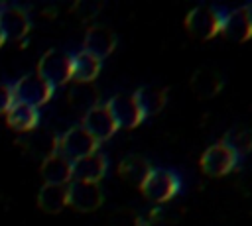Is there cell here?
Segmentation results:
<instances>
[{
	"instance_id": "cell-1",
	"label": "cell",
	"mask_w": 252,
	"mask_h": 226,
	"mask_svg": "<svg viewBox=\"0 0 252 226\" xmlns=\"http://www.w3.org/2000/svg\"><path fill=\"white\" fill-rule=\"evenodd\" d=\"M37 75L51 86H61L73 77V59L65 51L49 49L37 63Z\"/></svg>"
},
{
	"instance_id": "cell-2",
	"label": "cell",
	"mask_w": 252,
	"mask_h": 226,
	"mask_svg": "<svg viewBox=\"0 0 252 226\" xmlns=\"http://www.w3.org/2000/svg\"><path fill=\"white\" fill-rule=\"evenodd\" d=\"M222 20L224 16H220L217 10L209 6H197L185 16V29L193 37L207 41V39H213L217 33H220Z\"/></svg>"
},
{
	"instance_id": "cell-3",
	"label": "cell",
	"mask_w": 252,
	"mask_h": 226,
	"mask_svg": "<svg viewBox=\"0 0 252 226\" xmlns=\"http://www.w3.org/2000/svg\"><path fill=\"white\" fill-rule=\"evenodd\" d=\"M96 147H98V141L81 126L67 130L59 138V155H63L71 163L96 153Z\"/></svg>"
},
{
	"instance_id": "cell-4",
	"label": "cell",
	"mask_w": 252,
	"mask_h": 226,
	"mask_svg": "<svg viewBox=\"0 0 252 226\" xmlns=\"http://www.w3.org/2000/svg\"><path fill=\"white\" fill-rule=\"evenodd\" d=\"M12 90H14V102H22V104H28L33 108L45 104L53 94V88L37 73L22 77L12 86Z\"/></svg>"
},
{
	"instance_id": "cell-5",
	"label": "cell",
	"mask_w": 252,
	"mask_h": 226,
	"mask_svg": "<svg viewBox=\"0 0 252 226\" xmlns=\"http://www.w3.org/2000/svg\"><path fill=\"white\" fill-rule=\"evenodd\" d=\"M140 191L152 202H167L177 195L179 179L169 171H152Z\"/></svg>"
},
{
	"instance_id": "cell-6",
	"label": "cell",
	"mask_w": 252,
	"mask_h": 226,
	"mask_svg": "<svg viewBox=\"0 0 252 226\" xmlns=\"http://www.w3.org/2000/svg\"><path fill=\"white\" fill-rule=\"evenodd\" d=\"M67 204L79 212L96 210L102 204V193L98 189V183L71 181L67 185Z\"/></svg>"
},
{
	"instance_id": "cell-7",
	"label": "cell",
	"mask_w": 252,
	"mask_h": 226,
	"mask_svg": "<svg viewBox=\"0 0 252 226\" xmlns=\"http://www.w3.org/2000/svg\"><path fill=\"white\" fill-rule=\"evenodd\" d=\"M201 169L205 175L209 177H222L226 173H230L236 163H238V157L226 147L222 145L220 141L211 145L209 149H205V153L201 155Z\"/></svg>"
},
{
	"instance_id": "cell-8",
	"label": "cell",
	"mask_w": 252,
	"mask_h": 226,
	"mask_svg": "<svg viewBox=\"0 0 252 226\" xmlns=\"http://www.w3.org/2000/svg\"><path fill=\"white\" fill-rule=\"evenodd\" d=\"M118 128H136L146 116L138 108L134 96L130 94H116L104 104Z\"/></svg>"
},
{
	"instance_id": "cell-9",
	"label": "cell",
	"mask_w": 252,
	"mask_h": 226,
	"mask_svg": "<svg viewBox=\"0 0 252 226\" xmlns=\"http://www.w3.org/2000/svg\"><path fill=\"white\" fill-rule=\"evenodd\" d=\"M220 33L234 43L248 41L252 37V8L242 6V8H236L230 14H226L222 20Z\"/></svg>"
},
{
	"instance_id": "cell-10",
	"label": "cell",
	"mask_w": 252,
	"mask_h": 226,
	"mask_svg": "<svg viewBox=\"0 0 252 226\" xmlns=\"http://www.w3.org/2000/svg\"><path fill=\"white\" fill-rule=\"evenodd\" d=\"M83 130H87L98 143L100 141H106L108 138L114 136V132L118 130V126L114 124L108 108L104 104H98L94 106L93 110H89L85 116H83V124H81Z\"/></svg>"
},
{
	"instance_id": "cell-11",
	"label": "cell",
	"mask_w": 252,
	"mask_h": 226,
	"mask_svg": "<svg viewBox=\"0 0 252 226\" xmlns=\"http://www.w3.org/2000/svg\"><path fill=\"white\" fill-rule=\"evenodd\" d=\"M30 31L28 14L18 6L0 8V33L4 41H20Z\"/></svg>"
},
{
	"instance_id": "cell-12",
	"label": "cell",
	"mask_w": 252,
	"mask_h": 226,
	"mask_svg": "<svg viewBox=\"0 0 252 226\" xmlns=\"http://www.w3.org/2000/svg\"><path fill=\"white\" fill-rule=\"evenodd\" d=\"M24 149L41 161L59 153V136L49 130H32L24 138Z\"/></svg>"
},
{
	"instance_id": "cell-13",
	"label": "cell",
	"mask_w": 252,
	"mask_h": 226,
	"mask_svg": "<svg viewBox=\"0 0 252 226\" xmlns=\"http://www.w3.org/2000/svg\"><path fill=\"white\" fill-rule=\"evenodd\" d=\"M116 47V37L108 28L102 26H93L87 29L85 41H83V51H87L89 55L96 57L98 61L108 57Z\"/></svg>"
},
{
	"instance_id": "cell-14",
	"label": "cell",
	"mask_w": 252,
	"mask_h": 226,
	"mask_svg": "<svg viewBox=\"0 0 252 226\" xmlns=\"http://www.w3.org/2000/svg\"><path fill=\"white\" fill-rule=\"evenodd\" d=\"M73 181H87V183H98L106 171V161L102 155L93 153L89 157H83L79 161L71 163Z\"/></svg>"
},
{
	"instance_id": "cell-15",
	"label": "cell",
	"mask_w": 252,
	"mask_h": 226,
	"mask_svg": "<svg viewBox=\"0 0 252 226\" xmlns=\"http://www.w3.org/2000/svg\"><path fill=\"white\" fill-rule=\"evenodd\" d=\"M41 177L47 185H69L73 181L71 161H67L63 155L55 153L41 161Z\"/></svg>"
},
{
	"instance_id": "cell-16",
	"label": "cell",
	"mask_w": 252,
	"mask_h": 226,
	"mask_svg": "<svg viewBox=\"0 0 252 226\" xmlns=\"http://www.w3.org/2000/svg\"><path fill=\"white\" fill-rule=\"evenodd\" d=\"M6 120H8V126L16 132H32L39 122V114H37V108L33 106L14 102L6 114Z\"/></svg>"
},
{
	"instance_id": "cell-17",
	"label": "cell",
	"mask_w": 252,
	"mask_h": 226,
	"mask_svg": "<svg viewBox=\"0 0 252 226\" xmlns=\"http://www.w3.org/2000/svg\"><path fill=\"white\" fill-rule=\"evenodd\" d=\"M220 88H222V79L213 69H199L191 77V90L199 98H211L219 94Z\"/></svg>"
},
{
	"instance_id": "cell-18",
	"label": "cell",
	"mask_w": 252,
	"mask_h": 226,
	"mask_svg": "<svg viewBox=\"0 0 252 226\" xmlns=\"http://www.w3.org/2000/svg\"><path fill=\"white\" fill-rule=\"evenodd\" d=\"M67 100L75 110L87 114L98 106V90L93 86V83H75L67 92Z\"/></svg>"
},
{
	"instance_id": "cell-19",
	"label": "cell",
	"mask_w": 252,
	"mask_h": 226,
	"mask_svg": "<svg viewBox=\"0 0 252 226\" xmlns=\"http://www.w3.org/2000/svg\"><path fill=\"white\" fill-rule=\"evenodd\" d=\"M152 171H154L152 165L144 157H138V155H130V157L122 159L118 165V175L136 187H142Z\"/></svg>"
},
{
	"instance_id": "cell-20",
	"label": "cell",
	"mask_w": 252,
	"mask_h": 226,
	"mask_svg": "<svg viewBox=\"0 0 252 226\" xmlns=\"http://www.w3.org/2000/svg\"><path fill=\"white\" fill-rule=\"evenodd\" d=\"M132 96H134L138 108L142 110V114L150 116V114H158L163 108V104L167 100V90L158 88V86H140Z\"/></svg>"
},
{
	"instance_id": "cell-21",
	"label": "cell",
	"mask_w": 252,
	"mask_h": 226,
	"mask_svg": "<svg viewBox=\"0 0 252 226\" xmlns=\"http://www.w3.org/2000/svg\"><path fill=\"white\" fill-rule=\"evenodd\" d=\"M37 206L47 212L55 214L67 206V185H43L37 195Z\"/></svg>"
},
{
	"instance_id": "cell-22",
	"label": "cell",
	"mask_w": 252,
	"mask_h": 226,
	"mask_svg": "<svg viewBox=\"0 0 252 226\" xmlns=\"http://www.w3.org/2000/svg\"><path fill=\"white\" fill-rule=\"evenodd\" d=\"M73 81L75 83H93L100 71V61L87 51H79L73 57Z\"/></svg>"
},
{
	"instance_id": "cell-23",
	"label": "cell",
	"mask_w": 252,
	"mask_h": 226,
	"mask_svg": "<svg viewBox=\"0 0 252 226\" xmlns=\"http://www.w3.org/2000/svg\"><path fill=\"white\" fill-rule=\"evenodd\" d=\"M220 143L226 145L236 157L246 155L248 151H252V132L244 128H232L222 136Z\"/></svg>"
},
{
	"instance_id": "cell-24",
	"label": "cell",
	"mask_w": 252,
	"mask_h": 226,
	"mask_svg": "<svg viewBox=\"0 0 252 226\" xmlns=\"http://www.w3.org/2000/svg\"><path fill=\"white\" fill-rule=\"evenodd\" d=\"M108 226H150V222L132 208H120L110 214Z\"/></svg>"
},
{
	"instance_id": "cell-25",
	"label": "cell",
	"mask_w": 252,
	"mask_h": 226,
	"mask_svg": "<svg viewBox=\"0 0 252 226\" xmlns=\"http://www.w3.org/2000/svg\"><path fill=\"white\" fill-rule=\"evenodd\" d=\"M100 10H102V2H94V0H79L73 4V12L79 20H91Z\"/></svg>"
},
{
	"instance_id": "cell-26",
	"label": "cell",
	"mask_w": 252,
	"mask_h": 226,
	"mask_svg": "<svg viewBox=\"0 0 252 226\" xmlns=\"http://www.w3.org/2000/svg\"><path fill=\"white\" fill-rule=\"evenodd\" d=\"M12 104H14V90H12V86L0 83V114H8Z\"/></svg>"
},
{
	"instance_id": "cell-27",
	"label": "cell",
	"mask_w": 252,
	"mask_h": 226,
	"mask_svg": "<svg viewBox=\"0 0 252 226\" xmlns=\"http://www.w3.org/2000/svg\"><path fill=\"white\" fill-rule=\"evenodd\" d=\"M2 43H4V37H2V33H0V47H2Z\"/></svg>"
}]
</instances>
